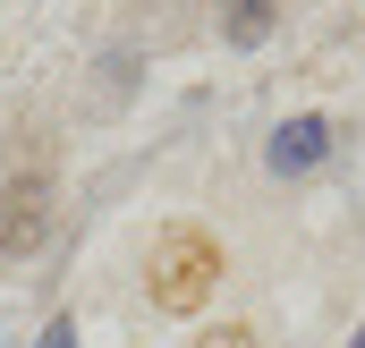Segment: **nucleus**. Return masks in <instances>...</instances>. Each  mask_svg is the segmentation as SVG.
Returning a JSON list of instances; mask_svg holds the SVG:
<instances>
[{
  "label": "nucleus",
  "instance_id": "nucleus-1",
  "mask_svg": "<svg viewBox=\"0 0 365 348\" xmlns=\"http://www.w3.org/2000/svg\"><path fill=\"white\" fill-rule=\"evenodd\" d=\"M212 272H221V255H212V238H195V230H170L162 247H153V297L162 306H195L204 289H212Z\"/></svg>",
  "mask_w": 365,
  "mask_h": 348
},
{
  "label": "nucleus",
  "instance_id": "nucleus-2",
  "mask_svg": "<svg viewBox=\"0 0 365 348\" xmlns=\"http://www.w3.org/2000/svg\"><path fill=\"white\" fill-rule=\"evenodd\" d=\"M51 230V187L43 178H9L0 187V255H34Z\"/></svg>",
  "mask_w": 365,
  "mask_h": 348
},
{
  "label": "nucleus",
  "instance_id": "nucleus-3",
  "mask_svg": "<svg viewBox=\"0 0 365 348\" xmlns=\"http://www.w3.org/2000/svg\"><path fill=\"white\" fill-rule=\"evenodd\" d=\"M323 153H331V119H289V128L272 136V170H280V178L314 170Z\"/></svg>",
  "mask_w": 365,
  "mask_h": 348
},
{
  "label": "nucleus",
  "instance_id": "nucleus-4",
  "mask_svg": "<svg viewBox=\"0 0 365 348\" xmlns=\"http://www.w3.org/2000/svg\"><path fill=\"white\" fill-rule=\"evenodd\" d=\"M272 34V0H230V43H264Z\"/></svg>",
  "mask_w": 365,
  "mask_h": 348
},
{
  "label": "nucleus",
  "instance_id": "nucleus-5",
  "mask_svg": "<svg viewBox=\"0 0 365 348\" xmlns=\"http://www.w3.org/2000/svg\"><path fill=\"white\" fill-rule=\"evenodd\" d=\"M68 340H77V332H68V323H51V340H43V348H68Z\"/></svg>",
  "mask_w": 365,
  "mask_h": 348
}]
</instances>
